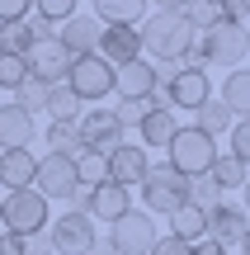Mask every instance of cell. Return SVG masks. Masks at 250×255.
Segmentation results:
<instances>
[{"instance_id": "6da1fadb", "label": "cell", "mask_w": 250, "mask_h": 255, "mask_svg": "<svg viewBox=\"0 0 250 255\" xmlns=\"http://www.w3.org/2000/svg\"><path fill=\"white\" fill-rule=\"evenodd\" d=\"M142 38V52H147V62H179V57L194 47V24H189L184 14H170V9H156V14L147 19V24L137 28Z\"/></svg>"}, {"instance_id": "ab89813d", "label": "cell", "mask_w": 250, "mask_h": 255, "mask_svg": "<svg viewBox=\"0 0 250 255\" xmlns=\"http://www.w3.org/2000/svg\"><path fill=\"white\" fill-rule=\"evenodd\" d=\"M33 0H0V19H28Z\"/></svg>"}, {"instance_id": "f1b7e54d", "label": "cell", "mask_w": 250, "mask_h": 255, "mask_svg": "<svg viewBox=\"0 0 250 255\" xmlns=\"http://www.w3.org/2000/svg\"><path fill=\"white\" fill-rule=\"evenodd\" d=\"M24 81H28V62H24L19 52H0V90L14 95Z\"/></svg>"}, {"instance_id": "d4e9b609", "label": "cell", "mask_w": 250, "mask_h": 255, "mask_svg": "<svg viewBox=\"0 0 250 255\" xmlns=\"http://www.w3.org/2000/svg\"><path fill=\"white\" fill-rule=\"evenodd\" d=\"M194 114H198V119H194V128H203L208 137H222V132H232V123H236V114L227 109V104L217 100V95H213V100H203Z\"/></svg>"}, {"instance_id": "d590c367", "label": "cell", "mask_w": 250, "mask_h": 255, "mask_svg": "<svg viewBox=\"0 0 250 255\" xmlns=\"http://www.w3.org/2000/svg\"><path fill=\"white\" fill-rule=\"evenodd\" d=\"M147 109H156V104H151V100H123L113 114H118V123H123V128H137L142 119H147Z\"/></svg>"}, {"instance_id": "277c9868", "label": "cell", "mask_w": 250, "mask_h": 255, "mask_svg": "<svg viewBox=\"0 0 250 255\" xmlns=\"http://www.w3.org/2000/svg\"><path fill=\"white\" fill-rule=\"evenodd\" d=\"M194 47L203 52V66H241V57L250 52L246 43V24H232V19H217V24H208L203 33L194 38Z\"/></svg>"}, {"instance_id": "4316f807", "label": "cell", "mask_w": 250, "mask_h": 255, "mask_svg": "<svg viewBox=\"0 0 250 255\" xmlns=\"http://www.w3.org/2000/svg\"><path fill=\"white\" fill-rule=\"evenodd\" d=\"M47 156H81V128L52 119L47 123Z\"/></svg>"}, {"instance_id": "8992f818", "label": "cell", "mask_w": 250, "mask_h": 255, "mask_svg": "<svg viewBox=\"0 0 250 255\" xmlns=\"http://www.w3.org/2000/svg\"><path fill=\"white\" fill-rule=\"evenodd\" d=\"M66 85H71V90L81 95L85 104H94V100H109V95H113V66L104 62L99 52L71 57V66H66Z\"/></svg>"}, {"instance_id": "7dc6e473", "label": "cell", "mask_w": 250, "mask_h": 255, "mask_svg": "<svg viewBox=\"0 0 250 255\" xmlns=\"http://www.w3.org/2000/svg\"><path fill=\"white\" fill-rule=\"evenodd\" d=\"M241 255H250V227H246V237H241Z\"/></svg>"}, {"instance_id": "d6986e66", "label": "cell", "mask_w": 250, "mask_h": 255, "mask_svg": "<svg viewBox=\"0 0 250 255\" xmlns=\"http://www.w3.org/2000/svg\"><path fill=\"white\" fill-rule=\"evenodd\" d=\"M33 175H38V156L28 146L0 151V184L5 189H33Z\"/></svg>"}, {"instance_id": "1f68e13d", "label": "cell", "mask_w": 250, "mask_h": 255, "mask_svg": "<svg viewBox=\"0 0 250 255\" xmlns=\"http://www.w3.org/2000/svg\"><path fill=\"white\" fill-rule=\"evenodd\" d=\"M222 199V189H217V180L213 175H189V203H198V208H213V203Z\"/></svg>"}, {"instance_id": "74e56055", "label": "cell", "mask_w": 250, "mask_h": 255, "mask_svg": "<svg viewBox=\"0 0 250 255\" xmlns=\"http://www.w3.org/2000/svg\"><path fill=\"white\" fill-rule=\"evenodd\" d=\"M28 33H33V43H47V38H57V24L33 9V14H28Z\"/></svg>"}, {"instance_id": "c3c4849f", "label": "cell", "mask_w": 250, "mask_h": 255, "mask_svg": "<svg viewBox=\"0 0 250 255\" xmlns=\"http://www.w3.org/2000/svg\"><path fill=\"white\" fill-rule=\"evenodd\" d=\"M213 5H222V0H213Z\"/></svg>"}, {"instance_id": "cb8c5ba5", "label": "cell", "mask_w": 250, "mask_h": 255, "mask_svg": "<svg viewBox=\"0 0 250 255\" xmlns=\"http://www.w3.org/2000/svg\"><path fill=\"white\" fill-rule=\"evenodd\" d=\"M81 109H85V100H81L66 81L47 85V109H43V114H52V119H62V123H76V119H81Z\"/></svg>"}, {"instance_id": "d6a6232c", "label": "cell", "mask_w": 250, "mask_h": 255, "mask_svg": "<svg viewBox=\"0 0 250 255\" xmlns=\"http://www.w3.org/2000/svg\"><path fill=\"white\" fill-rule=\"evenodd\" d=\"M179 14H184L189 24H194V33H203L208 24H217V19H222V9H217L213 0H189V5L179 9Z\"/></svg>"}, {"instance_id": "ee69618b", "label": "cell", "mask_w": 250, "mask_h": 255, "mask_svg": "<svg viewBox=\"0 0 250 255\" xmlns=\"http://www.w3.org/2000/svg\"><path fill=\"white\" fill-rule=\"evenodd\" d=\"M194 255H232L222 246V241H213V237H203V241H194Z\"/></svg>"}, {"instance_id": "4fadbf2b", "label": "cell", "mask_w": 250, "mask_h": 255, "mask_svg": "<svg viewBox=\"0 0 250 255\" xmlns=\"http://www.w3.org/2000/svg\"><path fill=\"white\" fill-rule=\"evenodd\" d=\"M85 213H90L94 222H118L123 213L132 208V189H123V184H113V180H99V184H85Z\"/></svg>"}, {"instance_id": "bcb514c9", "label": "cell", "mask_w": 250, "mask_h": 255, "mask_svg": "<svg viewBox=\"0 0 250 255\" xmlns=\"http://www.w3.org/2000/svg\"><path fill=\"white\" fill-rule=\"evenodd\" d=\"M241 208H246V218H250V175H246V184H241Z\"/></svg>"}, {"instance_id": "7c38bea8", "label": "cell", "mask_w": 250, "mask_h": 255, "mask_svg": "<svg viewBox=\"0 0 250 255\" xmlns=\"http://www.w3.org/2000/svg\"><path fill=\"white\" fill-rule=\"evenodd\" d=\"M24 62H28V76H33V81H43V85H57V81H66L71 52H66V47L57 43V38H47V43H28Z\"/></svg>"}, {"instance_id": "ffe728a7", "label": "cell", "mask_w": 250, "mask_h": 255, "mask_svg": "<svg viewBox=\"0 0 250 255\" xmlns=\"http://www.w3.org/2000/svg\"><path fill=\"white\" fill-rule=\"evenodd\" d=\"M217 100L236 114V119H250V66H232L222 81V95Z\"/></svg>"}, {"instance_id": "30bf717a", "label": "cell", "mask_w": 250, "mask_h": 255, "mask_svg": "<svg viewBox=\"0 0 250 255\" xmlns=\"http://www.w3.org/2000/svg\"><path fill=\"white\" fill-rule=\"evenodd\" d=\"M52 251L57 255H90V246H94V218L90 213H71L66 208L62 218L52 222Z\"/></svg>"}, {"instance_id": "484cf974", "label": "cell", "mask_w": 250, "mask_h": 255, "mask_svg": "<svg viewBox=\"0 0 250 255\" xmlns=\"http://www.w3.org/2000/svg\"><path fill=\"white\" fill-rule=\"evenodd\" d=\"M208 175L217 180V189H222V194H232V189H241V184H246L250 165H241V161H236L232 151H227V156L217 151V156H213V165H208Z\"/></svg>"}, {"instance_id": "b9f144b4", "label": "cell", "mask_w": 250, "mask_h": 255, "mask_svg": "<svg viewBox=\"0 0 250 255\" xmlns=\"http://www.w3.org/2000/svg\"><path fill=\"white\" fill-rule=\"evenodd\" d=\"M0 255H24V237H14V232H0Z\"/></svg>"}, {"instance_id": "e575fe53", "label": "cell", "mask_w": 250, "mask_h": 255, "mask_svg": "<svg viewBox=\"0 0 250 255\" xmlns=\"http://www.w3.org/2000/svg\"><path fill=\"white\" fill-rule=\"evenodd\" d=\"M76 5H81V0H33V9H38V14H47L52 24H66V19L76 14Z\"/></svg>"}, {"instance_id": "83f0119b", "label": "cell", "mask_w": 250, "mask_h": 255, "mask_svg": "<svg viewBox=\"0 0 250 255\" xmlns=\"http://www.w3.org/2000/svg\"><path fill=\"white\" fill-rule=\"evenodd\" d=\"M33 33H28V19H0V52H28Z\"/></svg>"}, {"instance_id": "f6af8a7d", "label": "cell", "mask_w": 250, "mask_h": 255, "mask_svg": "<svg viewBox=\"0 0 250 255\" xmlns=\"http://www.w3.org/2000/svg\"><path fill=\"white\" fill-rule=\"evenodd\" d=\"M147 5H156V9H170V14H179V9H184L189 0H147Z\"/></svg>"}, {"instance_id": "2e32d148", "label": "cell", "mask_w": 250, "mask_h": 255, "mask_svg": "<svg viewBox=\"0 0 250 255\" xmlns=\"http://www.w3.org/2000/svg\"><path fill=\"white\" fill-rule=\"evenodd\" d=\"M94 52H99L109 66H123V62H132V57H142L137 24H104V28H99V43H94Z\"/></svg>"}, {"instance_id": "5b68a950", "label": "cell", "mask_w": 250, "mask_h": 255, "mask_svg": "<svg viewBox=\"0 0 250 255\" xmlns=\"http://www.w3.org/2000/svg\"><path fill=\"white\" fill-rule=\"evenodd\" d=\"M137 194H142V203H147V213H175L179 203L189 199V175H179L170 161H151V170H147V180L137 184Z\"/></svg>"}, {"instance_id": "603a6c76", "label": "cell", "mask_w": 250, "mask_h": 255, "mask_svg": "<svg viewBox=\"0 0 250 255\" xmlns=\"http://www.w3.org/2000/svg\"><path fill=\"white\" fill-rule=\"evenodd\" d=\"M90 14L99 19V24H137V19L147 14V0H94Z\"/></svg>"}, {"instance_id": "7402d4cb", "label": "cell", "mask_w": 250, "mask_h": 255, "mask_svg": "<svg viewBox=\"0 0 250 255\" xmlns=\"http://www.w3.org/2000/svg\"><path fill=\"white\" fill-rule=\"evenodd\" d=\"M203 213H208V208H198V203L184 199V203L166 218V222H170V237L189 241V246H194V241H203V237H208V232H203Z\"/></svg>"}, {"instance_id": "ac0fdd59", "label": "cell", "mask_w": 250, "mask_h": 255, "mask_svg": "<svg viewBox=\"0 0 250 255\" xmlns=\"http://www.w3.org/2000/svg\"><path fill=\"white\" fill-rule=\"evenodd\" d=\"M38 137L33 114H24L19 104H0V151H14V146H28Z\"/></svg>"}, {"instance_id": "ba28073f", "label": "cell", "mask_w": 250, "mask_h": 255, "mask_svg": "<svg viewBox=\"0 0 250 255\" xmlns=\"http://www.w3.org/2000/svg\"><path fill=\"white\" fill-rule=\"evenodd\" d=\"M33 189L43 199H71L81 189V170H76V156H38V175Z\"/></svg>"}, {"instance_id": "836d02e7", "label": "cell", "mask_w": 250, "mask_h": 255, "mask_svg": "<svg viewBox=\"0 0 250 255\" xmlns=\"http://www.w3.org/2000/svg\"><path fill=\"white\" fill-rule=\"evenodd\" d=\"M227 137H232V156H236L241 165H250V119H236Z\"/></svg>"}, {"instance_id": "7a4b0ae2", "label": "cell", "mask_w": 250, "mask_h": 255, "mask_svg": "<svg viewBox=\"0 0 250 255\" xmlns=\"http://www.w3.org/2000/svg\"><path fill=\"white\" fill-rule=\"evenodd\" d=\"M52 222V199H43L38 189H5L0 194V227L14 237H33L47 232Z\"/></svg>"}, {"instance_id": "44dd1931", "label": "cell", "mask_w": 250, "mask_h": 255, "mask_svg": "<svg viewBox=\"0 0 250 255\" xmlns=\"http://www.w3.org/2000/svg\"><path fill=\"white\" fill-rule=\"evenodd\" d=\"M175 128H179L175 109H147V119L137 123V132H142V146H161V151H166V142L175 137Z\"/></svg>"}, {"instance_id": "9c48e42d", "label": "cell", "mask_w": 250, "mask_h": 255, "mask_svg": "<svg viewBox=\"0 0 250 255\" xmlns=\"http://www.w3.org/2000/svg\"><path fill=\"white\" fill-rule=\"evenodd\" d=\"M76 128H81V146H90V151H99V156H109L113 146L128 142V128L118 123V114H113V109H90V114H81Z\"/></svg>"}, {"instance_id": "8d00e7d4", "label": "cell", "mask_w": 250, "mask_h": 255, "mask_svg": "<svg viewBox=\"0 0 250 255\" xmlns=\"http://www.w3.org/2000/svg\"><path fill=\"white\" fill-rule=\"evenodd\" d=\"M151 255H194V246L166 232V237H156V246H151Z\"/></svg>"}, {"instance_id": "7bdbcfd3", "label": "cell", "mask_w": 250, "mask_h": 255, "mask_svg": "<svg viewBox=\"0 0 250 255\" xmlns=\"http://www.w3.org/2000/svg\"><path fill=\"white\" fill-rule=\"evenodd\" d=\"M90 255H118V246H113V237H109V232H94V246H90Z\"/></svg>"}, {"instance_id": "4dcf8cb0", "label": "cell", "mask_w": 250, "mask_h": 255, "mask_svg": "<svg viewBox=\"0 0 250 255\" xmlns=\"http://www.w3.org/2000/svg\"><path fill=\"white\" fill-rule=\"evenodd\" d=\"M76 170H81V184H99V180H109V161H104L99 151H90V146H81V156H76Z\"/></svg>"}, {"instance_id": "5bb4252c", "label": "cell", "mask_w": 250, "mask_h": 255, "mask_svg": "<svg viewBox=\"0 0 250 255\" xmlns=\"http://www.w3.org/2000/svg\"><path fill=\"white\" fill-rule=\"evenodd\" d=\"M109 180L113 184H123V189H137L142 180H147V170H151V156H147V146H137V142H123V146H113L109 156Z\"/></svg>"}, {"instance_id": "f546056e", "label": "cell", "mask_w": 250, "mask_h": 255, "mask_svg": "<svg viewBox=\"0 0 250 255\" xmlns=\"http://www.w3.org/2000/svg\"><path fill=\"white\" fill-rule=\"evenodd\" d=\"M9 104H19L24 114H43V109H47V85L28 76V81H24V85L14 90V100H9Z\"/></svg>"}, {"instance_id": "e0dca14e", "label": "cell", "mask_w": 250, "mask_h": 255, "mask_svg": "<svg viewBox=\"0 0 250 255\" xmlns=\"http://www.w3.org/2000/svg\"><path fill=\"white\" fill-rule=\"evenodd\" d=\"M99 28L104 24L94 14H81V9H76L66 24H57V43H62L71 57H85V52H94V43H99Z\"/></svg>"}, {"instance_id": "3957f363", "label": "cell", "mask_w": 250, "mask_h": 255, "mask_svg": "<svg viewBox=\"0 0 250 255\" xmlns=\"http://www.w3.org/2000/svg\"><path fill=\"white\" fill-rule=\"evenodd\" d=\"M213 156H217V137H208L203 128H194V123H179L175 137L166 142V161L175 165L179 175H203L208 165H213Z\"/></svg>"}, {"instance_id": "9a60e30c", "label": "cell", "mask_w": 250, "mask_h": 255, "mask_svg": "<svg viewBox=\"0 0 250 255\" xmlns=\"http://www.w3.org/2000/svg\"><path fill=\"white\" fill-rule=\"evenodd\" d=\"M151 90H156V62L132 57V62L113 66V95L118 100H151Z\"/></svg>"}, {"instance_id": "8fae6325", "label": "cell", "mask_w": 250, "mask_h": 255, "mask_svg": "<svg viewBox=\"0 0 250 255\" xmlns=\"http://www.w3.org/2000/svg\"><path fill=\"white\" fill-rule=\"evenodd\" d=\"M246 227H250L246 208H241V203H232V199H217L213 208L203 213V232H208V237H213V241H222L227 251H232V246H241Z\"/></svg>"}, {"instance_id": "60d3db41", "label": "cell", "mask_w": 250, "mask_h": 255, "mask_svg": "<svg viewBox=\"0 0 250 255\" xmlns=\"http://www.w3.org/2000/svg\"><path fill=\"white\" fill-rule=\"evenodd\" d=\"M24 255H52V237H47V232H33V237H24Z\"/></svg>"}, {"instance_id": "52a82bcc", "label": "cell", "mask_w": 250, "mask_h": 255, "mask_svg": "<svg viewBox=\"0 0 250 255\" xmlns=\"http://www.w3.org/2000/svg\"><path fill=\"white\" fill-rule=\"evenodd\" d=\"M113 246H118V255H151V246H156V218H151L147 208H128L118 222H113Z\"/></svg>"}, {"instance_id": "f35d334b", "label": "cell", "mask_w": 250, "mask_h": 255, "mask_svg": "<svg viewBox=\"0 0 250 255\" xmlns=\"http://www.w3.org/2000/svg\"><path fill=\"white\" fill-rule=\"evenodd\" d=\"M217 9H222V19H232V24H246L250 19V0H222Z\"/></svg>"}]
</instances>
